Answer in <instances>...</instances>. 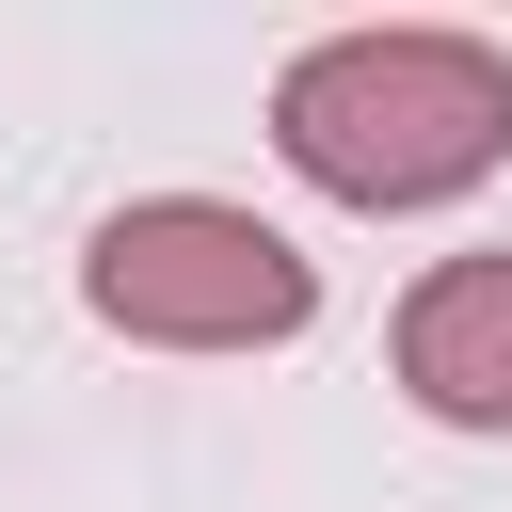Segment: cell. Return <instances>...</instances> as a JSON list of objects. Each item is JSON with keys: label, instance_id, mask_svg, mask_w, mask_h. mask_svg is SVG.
I'll return each instance as SVG.
<instances>
[{"label": "cell", "instance_id": "cell-1", "mask_svg": "<svg viewBox=\"0 0 512 512\" xmlns=\"http://www.w3.org/2000/svg\"><path fill=\"white\" fill-rule=\"evenodd\" d=\"M272 144L336 208H432L512 160V48L480 32H336L272 80Z\"/></svg>", "mask_w": 512, "mask_h": 512}, {"label": "cell", "instance_id": "cell-3", "mask_svg": "<svg viewBox=\"0 0 512 512\" xmlns=\"http://www.w3.org/2000/svg\"><path fill=\"white\" fill-rule=\"evenodd\" d=\"M400 384L464 432H512V256H448L400 304Z\"/></svg>", "mask_w": 512, "mask_h": 512}, {"label": "cell", "instance_id": "cell-2", "mask_svg": "<svg viewBox=\"0 0 512 512\" xmlns=\"http://www.w3.org/2000/svg\"><path fill=\"white\" fill-rule=\"evenodd\" d=\"M80 304H96L112 336H160V352H256V336H304L320 272H304L256 208L160 192V208H112V224H96Z\"/></svg>", "mask_w": 512, "mask_h": 512}]
</instances>
